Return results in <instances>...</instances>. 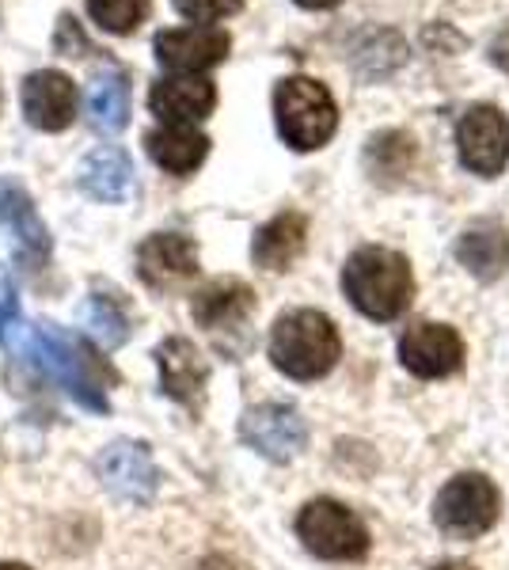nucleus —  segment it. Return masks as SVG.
<instances>
[{
	"label": "nucleus",
	"instance_id": "22",
	"mask_svg": "<svg viewBox=\"0 0 509 570\" xmlns=\"http://www.w3.org/2000/svg\"><path fill=\"white\" fill-rule=\"evenodd\" d=\"M88 118L96 130L118 134L129 122V85L123 72H104L96 85L88 88Z\"/></svg>",
	"mask_w": 509,
	"mask_h": 570
},
{
	"label": "nucleus",
	"instance_id": "24",
	"mask_svg": "<svg viewBox=\"0 0 509 570\" xmlns=\"http://www.w3.org/2000/svg\"><path fill=\"white\" fill-rule=\"evenodd\" d=\"M365 164H369V176L373 179H384V183L400 179L411 171V164H414V141L407 134H395V130L376 134L365 149Z\"/></svg>",
	"mask_w": 509,
	"mask_h": 570
},
{
	"label": "nucleus",
	"instance_id": "8",
	"mask_svg": "<svg viewBox=\"0 0 509 570\" xmlns=\"http://www.w3.org/2000/svg\"><path fill=\"white\" fill-rule=\"evenodd\" d=\"M460 164L476 176H498L509 160V118L498 107H471L457 126Z\"/></svg>",
	"mask_w": 509,
	"mask_h": 570
},
{
	"label": "nucleus",
	"instance_id": "28",
	"mask_svg": "<svg viewBox=\"0 0 509 570\" xmlns=\"http://www.w3.org/2000/svg\"><path fill=\"white\" fill-rule=\"evenodd\" d=\"M20 324V305H16V289L8 282V274L0 271V343L12 335V327Z\"/></svg>",
	"mask_w": 509,
	"mask_h": 570
},
{
	"label": "nucleus",
	"instance_id": "20",
	"mask_svg": "<svg viewBox=\"0 0 509 570\" xmlns=\"http://www.w3.org/2000/svg\"><path fill=\"white\" fill-rule=\"evenodd\" d=\"M145 149H149V156L164 171H172V176H190L209 156V137L202 130H194V126L164 122L160 130H153L145 137Z\"/></svg>",
	"mask_w": 509,
	"mask_h": 570
},
{
	"label": "nucleus",
	"instance_id": "25",
	"mask_svg": "<svg viewBox=\"0 0 509 570\" xmlns=\"http://www.w3.org/2000/svg\"><path fill=\"white\" fill-rule=\"evenodd\" d=\"M153 0H88V16L107 35H134L149 20Z\"/></svg>",
	"mask_w": 509,
	"mask_h": 570
},
{
	"label": "nucleus",
	"instance_id": "14",
	"mask_svg": "<svg viewBox=\"0 0 509 570\" xmlns=\"http://www.w3.org/2000/svg\"><path fill=\"white\" fill-rule=\"evenodd\" d=\"M137 274L153 289H175L198 274V247L179 233H156L137 247Z\"/></svg>",
	"mask_w": 509,
	"mask_h": 570
},
{
	"label": "nucleus",
	"instance_id": "12",
	"mask_svg": "<svg viewBox=\"0 0 509 570\" xmlns=\"http://www.w3.org/2000/svg\"><path fill=\"white\" fill-rule=\"evenodd\" d=\"M23 118L42 134H61L77 118V85L58 69H39L23 80Z\"/></svg>",
	"mask_w": 509,
	"mask_h": 570
},
{
	"label": "nucleus",
	"instance_id": "2",
	"mask_svg": "<svg viewBox=\"0 0 509 570\" xmlns=\"http://www.w3.org/2000/svg\"><path fill=\"white\" fill-rule=\"evenodd\" d=\"M342 293L361 316L400 320L414 297L411 263L400 252H388V247H361L342 266Z\"/></svg>",
	"mask_w": 509,
	"mask_h": 570
},
{
	"label": "nucleus",
	"instance_id": "30",
	"mask_svg": "<svg viewBox=\"0 0 509 570\" xmlns=\"http://www.w3.org/2000/svg\"><path fill=\"white\" fill-rule=\"evenodd\" d=\"M301 8H312V12H323V8H335L342 0H297Z\"/></svg>",
	"mask_w": 509,
	"mask_h": 570
},
{
	"label": "nucleus",
	"instance_id": "5",
	"mask_svg": "<svg viewBox=\"0 0 509 570\" xmlns=\"http://www.w3.org/2000/svg\"><path fill=\"white\" fill-rule=\"evenodd\" d=\"M498 513H502V494L498 487L479 472H464L457 480H449L441 487L438 502H433V521L441 532L457 540L483 537L495 525Z\"/></svg>",
	"mask_w": 509,
	"mask_h": 570
},
{
	"label": "nucleus",
	"instance_id": "29",
	"mask_svg": "<svg viewBox=\"0 0 509 570\" xmlns=\"http://www.w3.org/2000/svg\"><path fill=\"white\" fill-rule=\"evenodd\" d=\"M490 61H495V66L502 69V72H509V27H506L502 35H498L495 42H490Z\"/></svg>",
	"mask_w": 509,
	"mask_h": 570
},
{
	"label": "nucleus",
	"instance_id": "1",
	"mask_svg": "<svg viewBox=\"0 0 509 570\" xmlns=\"http://www.w3.org/2000/svg\"><path fill=\"white\" fill-rule=\"evenodd\" d=\"M4 343L8 346L20 343L27 351V357H31L39 370L50 373L85 411L104 415V411L110 407L107 392L118 384V373L85 335H77V331H61L53 324H31V327L16 324Z\"/></svg>",
	"mask_w": 509,
	"mask_h": 570
},
{
	"label": "nucleus",
	"instance_id": "4",
	"mask_svg": "<svg viewBox=\"0 0 509 570\" xmlns=\"http://www.w3.org/2000/svg\"><path fill=\"white\" fill-rule=\"evenodd\" d=\"M274 118H277L282 141L297 153L323 149L339 126V110H335L331 91L323 88L320 80H309V77H290L277 85Z\"/></svg>",
	"mask_w": 509,
	"mask_h": 570
},
{
	"label": "nucleus",
	"instance_id": "7",
	"mask_svg": "<svg viewBox=\"0 0 509 570\" xmlns=\"http://www.w3.org/2000/svg\"><path fill=\"white\" fill-rule=\"evenodd\" d=\"M0 233L8 236L16 263L23 271H46L50 263V233H46L35 198L23 190V183L0 176Z\"/></svg>",
	"mask_w": 509,
	"mask_h": 570
},
{
	"label": "nucleus",
	"instance_id": "11",
	"mask_svg": "<svg viewBox=\"0 0 509 570\" xmlns=\"http://www.w3.org/2000/svg\"><path fill=\"white\" fill-rule=\"evenodd\" d=\"M400 362L425 381L452 376L464 365V338L449 324H414L400 338Z\"/></svg>",
	"mask_w": 509,
	"mask_h": 570
},
{
	"label": "nucleus",
	"instance_id": "13",
	"mask_svg": "<svg viewBox=\"0 0 509 570\" xmlns=\"http://www.w3.org/2000/svg\"><path fill=\"white\" fill-rule=\"evenodd\" d=\"M228 35L217 27H179V31H160L156 35V58L164 69L194 77L206 72L228 58Z\"/></svg>",
	"mask_w": 509,
	"mask_h": 570
},
{
	"label": "nucleus",
	"instance_id": "23",
	"mask_svg": "<svg viewBox=\"0 0 509 570\" xmlns=\"http://www.w3.org/2000/svg\"><path fill=\"white\" fill-rule=\"evenodd\" d=\"M80 327H85L99 346H107V351H115V346H123L129 338L126 308L110 297H99V293L80 305Z\"/></svg>",
	"mask_w": 509,
	"mask_h": 570
},
{
	"label": "nucleus",
	"instance_id": "3",
	"mask_svg": "<svg viewBox=\"0 0 509 570\" xmlns=\"http://www.w3.org/2000/svg\"><path fill=\"white\" fill-rule=\"evenodd\" d=\"M342 354L339 327L316 308L285 312L271 331V362L293 381H316L335 370Z\"/></svg>",
	"mask_w": 509,
	"mask_h": 570
},
{
	"label": "nucleus",
	"instance_id": "9",
	"mask_svg": "<svg viewBox=\"0 0 509 570\" xmlns=\"http://www.w3.org/2000/svg\"><path fill=\"white\" fill-rule=\"evenodd\" d=\"M239 438L263 453L266 461H293L309 441V426H304L297 407H285V403H258L239 419Z\"/></svg>",
	"mask_w": 509,
	"mask_h": 570
},
{
	"label": "nucleus",
	"instance_id": "21",
	"mask_svg": "<svg viewBox=\"0 0 509 570\" xmlns=\"http://www.w3.org/2000/svg\"><path fill=\"white\" fill-rule=\"evenodd\" d=\"M457 259L464 263L476 278L495 282L509 266V233L502 225H487V220L476 228H468L457 244Z\"/></svg>",
	"mask_w": 509,
	"mask_h": 570
},
{
	"label": "nucleus",
	"instance_id": "27",
	"mask_svg": "<svg viewBox=\"0 0 509 570\" xmlns=\"http://www.w3.org/2000/svg\"><path fill=\"white\" fill-rule=\"evenodd\" d=\"M53 50L65 53V58H88V53H96V46L88 42V35L80 31V23L72 16H61L58 31H53Z\"/></svg>",
	"mask_w": 509,
	"mask_h": 570
},
{
	"label": "nucleus",
	"instance_id": "33",
	"mask_svg": "<svg viewBox=\"0 0 509 570\" xmlns=\"http://www.w3.org/2000/svg\"><path fill=\"white\" fill-rule=\"evenodd\" d=\"M0 107H4V91H0Z\"/></svg>",
	"mask_w": 509,
	"mask_h": 570
},
{
	"label": "nucleus",
	"instance_id": "10",
	"mask_svg": "<svg viewBox=\"0 0 509 570\" xmlns=\"http://www.w3.org/2000/svg\"><path fill=\"white\" fill-rule=\"evenodd\" d=\"M96 472L115 499L137 505L153 502L156 487H160V472L153 464V453L141 441H115V445H107L96 461Z\"/></svg>",
	"mask_w": 509,
	"mask_h": 570
},
{
	"label": "nucleus",
	"instance_id": "16",
	"mask_svg": "<svg viewBox=\"0 0 509 570\" xmlns=\"http://www.w3.org/2000/svg\"><path fill=\"white\" fill-rule=\"evenodd\" d=\"M149 107L156 118L172 126H194L213 115L217 107V88L202 77H168L149 91Z\"/></svg>",
	"mask_w": 509,
	"mask_h": 570
},
{
	"label": "nucleus",
	"instance_id": "32",
	"mask_svg": "<svg viewBox=\"0 0 509 570\" xmlns=\"http://www.w3.org/2000/svg\"><path fill=\"white\" fill-rule=\"evenodd\" d=\"M0 570H31V567H23V563H0Z\"/></svg>",
	"mask_w": 509,
	"mask_h": 570
},
{
	"label": "nucleus",
	"instance_id": "19",
	"mask_svg": "<svg viewBox=\"0 0 509 570\" xmlns=\"http://www.w3.org/2000/svg\"><path fill=\"white\" fill-rule=\"evenodd\" d=\"M77 187L96 202H126L134 190V164L123 149H96L80 160Z\"/></svg>",
	"mask_w": 509,
	"mask_h": 570
},
{
	"label": "nucleus",
	"instance_id": "15",
	"mask_svg": "<svg viewBox=\"0 0 509 570\" xmlns=\"http://www.w3.org/2000/svg\"><path fill=\"white\" fill-rule=\"evenodd\" d=\"M156 365H160V389L168 392L175 403H183V407H202L209 365L190 338H179V335L164 338V343L156 346Z\"/></svg>",
	"mask_w": 509,
	"mask_h": 570
},
{
	"label": "nucleus",
	"instance_id": "6",
	"mask_svg": "<svg viewBox=\"0 0 509 570\" xmlns=\"http://www.w3.org/2000/svg\"><path fill=\"white\" fill-rule=\"evenodd\" d=\"M297 537L320 559H361L369 551V529L354 510L335 499H316L301 510Z\"/></svg>",
	"mask_w": 509,
	"mask_h": 570
},
{
	"label": "nucleus",
	"instance_id": "17",
	"mask_svg": "<svg viewBox=\"0 0 509 570\" xmlns=\"http://www.w3.org/2000/svg\"><path fill=\"white\" fill-rule=\"evenodd\" d=\"M194 320L206 331H228L255 312V289L239 278H217L194 293Z\"/></svg>",
	"mask_w": 509,
	"mask_h": 570
},
{
	"label": "nucleus",
	"instance_id": "26",
	"mask_svg": "<svg viewBox=\"0 0 509 570\" xmlns=\"http://www.w3.org/2000/svg\"><path fill=\"white\" fill-rule=\"evenodd\" d=\"M175 12L187 16L194 23H213L225 20V16H236L244 8V0H172Z\"/></svg>",
	"mask_w": 509,
	"mask_h": 570
},
{
	"label": "nucleus",
	"instance_id": "18",
	"mask_svg": "<svg viewBox=\"0 0 509 570\" xmlns=\"http://www.w3.org/2000/svg\"><path fill=\"white\" fill-rule=\"evenodd\" d=\"M304 244H309V220L301 214H277L255 233L252 259L263 271H290L301 259Z\"/></svg>",
	"mask_w": 509,
	"mask_h": 570
},
{
	"label": "nucleus",
	"instance_id": "31",
	"mask_svg": "<svg viewBox=\"0 0 509 570\" xmlns=\"http://www.w3.org/2000/svg\"><path fill=\"white\" fill-rule=\"evenodd\" d=\"M430 570H476L471 563H441V567H430Z\"/></svg>",
	"mask_w": 509,
	"mask_h": 570
}]
</instances>
